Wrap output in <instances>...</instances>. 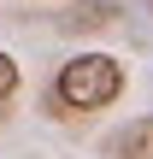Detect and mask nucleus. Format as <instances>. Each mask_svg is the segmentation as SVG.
<instances>
[{"label": "nucleus", "instance_id": "nucleus-1", "mask_svg": "<svg viewBox=\"0 0 153 159\" xmlns=\"http://www.w3.org/2000/svg\"><path fill=\"white\" fill-rule=\"evenodd\" d=\"M53 94L65 106H77V112H100V106H112L124 94V65L112 53H77L71 65H59Z\"/></svg>", "mask_w": 153, "mask_h": 159}, {"label": "nucleus", "instance_id": "nucleus-3", "mask_svg": "<svg viewBox=\"0 0 153 159\" xmlns=\"http://www.w3.org/2000/svg\"><path fill=\"white\" fill-rule=\"evenodd\" d=\"M106 159H153V112L106 136Z\"/></svg>", "mask_w": 153, "mask_h": 159}, {"label": "nucleus", "instance_id": "nucleus-4", "mask_svg": "<svg viewBox=\"0 0 153 159\" xmlns=\"http://www.w3.org/2000/svg\"><path fill=\"white\" fill-rule=\"evenodd\" d=\"M18 89V65H12V53H0V100Z\"/></svg>", "mask_w": 153, "mask_h": 159}, {"label": "nucleus", "instance_id": "nucleus-2", "mask_svg": "<svg viewBox=\"0 0 153 159\" xmlns=\"http://www.w3.org/2000/svg\"><path fill=\"white\" fill-rule=\"evenodd\" d=\"M118 18H124V12H118L112 0H77V6L59 12V30H65V35H94V30L118 24Z\"/></svg>", "mask_w": 153, "mask_h": 159}]
</instances>
